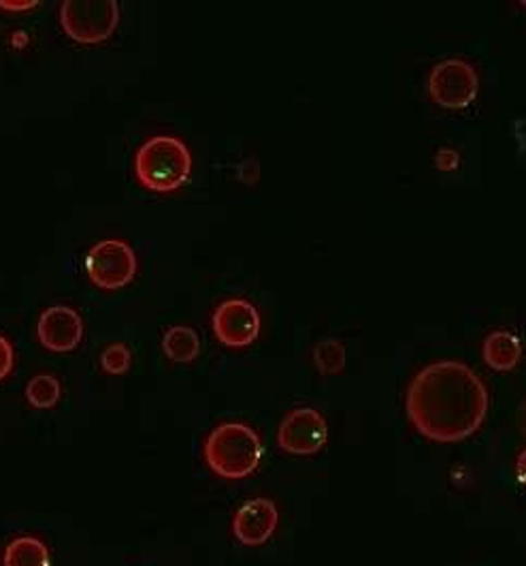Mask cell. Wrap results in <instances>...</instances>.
<instances>
[{
  "label": "cell",
  "instance_id": "6da1fadb",
  "mask_svg": "<svg viewBox=\"0 0 526 566\" xmlns=\"http://www.w3.org/2000/svg\"><path fill=\"white\" fill-rule=\"evenodd\" d=\"M405 411L414 427L437 443L472 436L488 412V389L463 361L425 365L407 387Z\"/></svg>",
  "mask_w": 526,
  "mask_h": 566
},
{
  "label": "cell",
  "instance_id": "7a4b0ae2",
  "mask_svg": "<svg viewBox=\"0 0 526 566\" xmlns=\"http://www.w3.org/2000/svg\"><path fill=\"white\" fill-rule=\"evenodd\" d=\"M207 466L224 479H243L252 474L262 458V441L249 425L227 421L216 425L203 447Z\"/></svg>",
  "mask_w": 526,
  "mask_h": 566
},
{
  "label": "cell",
  "instance_id": "3957f363",
  "mask_svg": "<svg viewBox=\"0 0 526 566\" xmlns=\"http://www.w3.org/2000/svg\"><path fill=\"white\" fill-rule=\"evenodd\" d=\"M192 171L188 146L171 135H154L135 155L137 180L151 193H173L182 189Z\"/></svg>",
  "mask_w": 526,
  "mask_h": 566
},
{
  "label": "cell",
  "instance_id": "277c9868",
  "mask_svg": "<svg viewBox=\"0 0 526 566\" xmlns=\"http://www.w3.org/2000/svg\"><path fill=\"white\" fill-rule=\"evenodd\" d=\"M58 17L73 41L93 46L115 33L120 4L115 0H64L58 9Z\"/></svg>",
  "mask_w": 526,
  "mask_h": 566
},
{
  "label": "cell",
  "instance_id": "5b68a950",
  "mask_svg": "<svg viewBox=\"0 0 526 566\" xmlns=\"http://www.w3.org/2000/svg\"><path fill=\"white\" fill-rule=\"evenodd\" d=\"M479 77L476 67L465 58L439 60L429 75V97L443 109H467L478 99Z\"/></svg>",
  "mask_w": 526,
  "mask_h": 566
},
{
  "label": "cell",
  "instance_id": "8992f818",
  "mask_svg": "<svg viewBox=\"0 0 526 566\" xmlns=\"http://www.w3.org/2000/svg\"><path fill=\"white\" fill-rule=\"evenodd\" d=\"M86 274L98 289L115 291L137 276V255L122 240H100L86 255Z\"/></svg>",
  "mask_w": 526,
  "mask_h": 566
},
{
  "label": "cell",
  "instance_id": "52a82bcc",
  "mask_svg": "<svg viewBox=\"0 0 526 566\" xmlns=\"http://www.w3.org/2000/svg\"><path fill=\"white\" fill-rule=\"evenodd\" d=\"M329 441V423L322 412L301 407L288 412L278 430V445L292 456H314Z\"/></svg>",
  "mask_w": 526,
  "mask_h": 566
},
{
  "label": "cell",
  "instance_id": "ba28073f",
  "mask_svg": "<svg viewBox=\"0 0 526 566\" xmlns=\"http://www.w3.org/2000/svg\"><path fill=\"white\" fill-rule=\"evenodd\" d=\"M211 327L224 347L245 349L260 334V314L247 300H227L213 310Z\"/></svg>",
  "mask_w": 526,
  "mask_h": 566
},
{
  "label": "cell",
  "instance_id": "9c48e42d",
  "mask_svg": "<svg viewBox=\"0 0 526 566\" xmlns=\"http://www.w3.org/2000/svg\"><path fill=\"white\" fill-rule=\"evenodd\" d=\"M37 338L51 353H69L84 338V321L69 306H49L39 316Z\"/></svg>",
  "mask_w": 526,
  "mask_h": 566
},
{
  "label": "cell",
  "instance_id": "30bf717a",
  "mask_svg": "<svg viewBox=\"0 0 526 566\" xmlns=\"http://www.w3.org/2000/svg\"><path fill=\"white\" fill-rule=\"evenodd\" d=\"M278 521H280V511L273 501L249 498L247 503L241 505L233 517V534L243 545L256 547L267 543L273 537Z\"/></svg>",
  "mask_w": 526,
  "mask_h": 566
},
{
  "label": "cell",
  "instance_id": "8fae6325",
  "mask_svg": "<svg viewBox=\"0 0 526 566\" xmlns=\"http://www.w3.org/2000/svg\"><path fill=\"white\" fill-rule=\"evenodd\" d=\"M481 356L492 370L507 372L514 370L518 361L523 360V342L516 334L507 329H497L484 338Z\"/></svg>",
  "mask_w": 526,
  "mask_h": 566
},
{
  "label": "cell",
  "instance_id": "7c38bea8",
  "mask_svg": "<svg viewBox=\"0 0 526 566\" xmlns=\"http://www.w3.org/2000/svg\"><path fill=\"white\" fill-rule=\"evenodd\" d=\"M2 566H51L48 545L30 534L17 537L4 547Z\"/></svg>",
  "mask_w": 526,
  "mask_h": 566
},
{
  "label": "cell",
  "instance_id": "4fadbf2b",
  "mask_svg": "<svg viewBox=\"0 0 526 566\" xmlns=\"http://www.w3.org/2000/svg\"><path fill=\"white\" fill-rule=\"evenodd\" d=\"M162 351L173 363H191L200 353V338L192 327L173 325L162 336Z\"/></svg>",
  "mask_w": 526,
  "mask_h": 566
},
{
  "label": "cell",
  "instance_id": "5bb4252c",
  "mask_svg": "<svg viewBox=\"0 0 526 566\" xmlns=\"http://www.w3.org/2000/svg\"><path fill=\"white\" fill-rule=\"evenodd\" d=\"M62 394L60 381L51 374H37L26 385V400L35 409H51L58 405Z\"/></svg>",
  "mask_w": 526,
  "mask_h": 566
},
{
  "label": "cell",
  "instance_id": "9a60e30c",
  "mask_svg": "<svg viewBox=\"0 0 526 566\" xmlns=\"http://www.w3.org/2000/svg\"><path fill=\"white\" fill-rule=\"evenodd\" d=\"M345 347L341 340L337 338H322L316 347H314V363L322 374H337L345 368Z\"/></svg>",
  "mask_w": 526,
  "mask_h": 566
},
{
  "label": "cell",
  "instance_id": "2e32d148",
  "mask_svg": "<svg viewBox=\"0 0 526 566\" xmlns=\"http://www.w3.org/2000/svg\"><path fill=\"white\" fill-rule=\"evenodd\" d=\"M131 361H133V353L126 345L122 342H115V345H109L102 356H100V365L107 374H124L129 372L131 368Z\"/></svg>",
  "mask_w": 526,
  "mask_h": 566
},
{
  "label": "cell",
  "instance_id": "e0dca14e",
  "mask_svg": "<svg viewBox=\"0 0 526 566\" xmlns=\"http://www.w3.org/2000/svg\"><path fill=\"white\" fill-rule=\"evenodd\" d=\"M13 363H15L13 345L4 336H0V381L13 370Z\"/></svg>",
  "mask_w": 526,
  "mask_h": 566
},
{
  "label": "cell",
  "instance_id": "ac0fdd59",
  "mask_svg": "<svg viewBox=\"0 0 526 566\" xmlns=\"http://www.w3.org/2000/svg\"><path fill=\"white\" fill-rule=\"evenodd\" d=\"M33 7H35V0H0V9H4V11H26Z\"/></svg>",
  "mask_w": 526,
  "mask_h": 566
},
{
  "label": "cell",
  "instance_id": "d6986e66",
  "mask_svg": "<svg viewBox=\"0 0 526 566\" xmlns=\"http://www.w3.org/2000/svg\"><path fill=\"white\" fill-rule=\"evenodd\" d=\"M516 479L526 485V449H523L516 458Z\"/></svg>",
  "mask_w": 526,
  "mask_h": 566
},
{
  "label": "cell",
  "instance_id": "ffe728a7",
  "mask_svg": "<svg viewBox=\"0 0 526 566\" xmlns=\"http://www.w3.org/2000/svg\"><path fill=\"white\" fill-rule=\"evenodd\" d=\"M516 425H518V430H521V434L526 438V400L521 405V409H518V414H516Z\"/></svg>",
  "mask_w": 526,
  "mask_h": 566
}]
</instances>
